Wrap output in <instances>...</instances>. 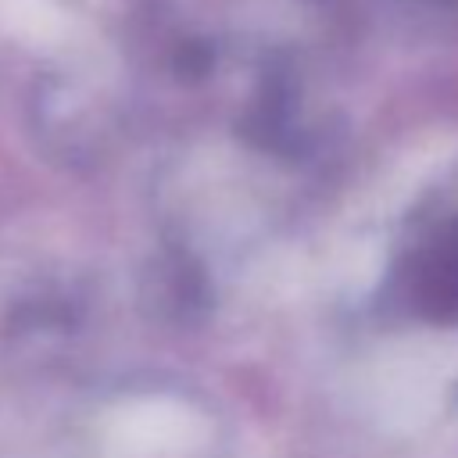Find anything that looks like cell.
<instances>
[{"mask_svg":"<svg viewBox=\"0 0 458 458\" xmlns=\"http://www.w3.org/2000/svg\"><path fill=\"white\" fill-rule=\"evenodd\" d=\"M0 21H7V29L21 39H36L47 36L50 11L43 0H0Z\"/></svg>","mask_w":458,"mask_h":458,"instance_id":"cell-2","label":"cell"},{"mask_svg":"<svg viewBox=\"0 0 458 458\" xmlns=\"http://www.w3.org/2000/svg\"><path fill=\"white\" fill-rule=\"evenodd\" d=\"M408 293L426 318H440V322L458 318V222L440 229L411 258Z\"/></svg>","mask_w":458,"mask_h":458,"instance_id":"cell-1","label":"cell"}]
</instances>
